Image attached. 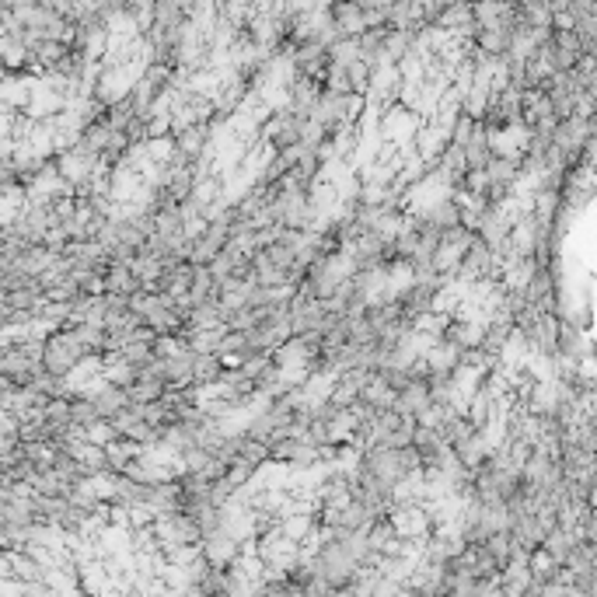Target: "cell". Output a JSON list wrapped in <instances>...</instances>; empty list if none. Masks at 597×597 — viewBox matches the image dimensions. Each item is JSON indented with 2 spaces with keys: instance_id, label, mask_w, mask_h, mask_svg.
<instances>
[{
  "instance_id": "cell-1",
  "label": "cell",
  "mask_w": 597,
  "mask_h": 597,
  "mask_svg": "<svg viewBox=\"0 0 597 597\" xmlns=\"http://www.w3.org/2000/svg\"><path fill=\"white\" fill-rule=\"evenodd\" d=\"M329 18H332V25L339 28L343 39H360V35L371 28V18H367V11L357 4V0H332Z\"/></svg>"
},
{
  "instance_id": "cell-2",
  "label": "cell",
  "mask_w": 597,
  "mask_h": 597,
  "mask_svg": "<svg viewBox=\"0 0 597 597\" xmlns=\"http://www.w3.org/2000/svg\"><path fill=\"white\" fill-rule=\"evenodd\" d=\"M91 398H95V405H98V412H102V419H109V423L119 416V412H126L133 405L130 388L116 385V381H105V385L91 388Z\"/></svg>"
},
{
  "instance_id": "cell-3",
  "label": "cell",
  "mask_w": 597,
  "mask_h": 597,
  "mask_svg": "<svg viewBox=\"0 0 597 597\" xmlns=\"http://www.w3.org/2000/svg\"><path fill=\"white\" fill-rule=\"evenodd\" d=\"M105 283H109V294H123V297H133V294H140V290H144V280L133 273L130 262H119V266H112L109 276H105Z\"/></svg>"
}]
</instances>
